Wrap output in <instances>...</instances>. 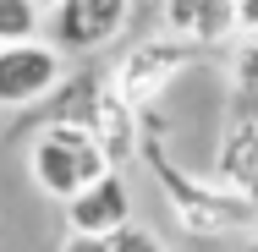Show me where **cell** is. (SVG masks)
Returning <instances> with one entry per match:
<instances>
[{"label": "cell", "mask_w": 258, "mask_h": 252, "mask_svg": "<svg viewBox=\"0 0 258 252\" xmlns=\"http://www.w3.org/2000/svg\"><path fill=\"white\" fill-rule=\"evenodd\" d=\"M132 22V0H60L50 11V44L60 55H94Z\"/></svg>", "instance_id": "cell-5"}, {"label": "cell", "mask_w": 258, "mask_h": 252, "mask_svg": "<svg viewBox=\"0 0 258 252\" xmlns=\"http://www.w3.org/2000/svg\"><path fill=\"white\" fill-rule=\"evenodd\" d=\"M60 252H110V241H104V236H66Z\"/></svg>", "instance_id": "cell-14"}, {"label": "cell", "mask_w": 258, "mask_h": 252, "mask_svg": "<svg viewBox=\"0 0 258 252\" xmlns=\"http://www.w3.org/2000/svg\"><path fill=\"white\" fill-rule=\"evenodd\" d=\"M231 104L258 110V39H247V44L236 50V66H231Z\"/></svg>", "instance_id": "cell-11"}, {"label": "cell", "mask_w": 258, "mask_h": 252, "mask_svg": "<svg viewBox=\"0 0 258 252\" xmlns=\"http://www.w3.org/2000/svg\"><path fill=\"white\" fill-rule=\"evenodd\" d=\"M192 55H198L192 44H181V39H170V33L143 39V44H132V50L121 55V66H115L110 88L132 104V110H143V104H154L159 94L181 77V66H187Z\"/></svg>", "instance_id": "cell-3"}, {"label": "cell", "mask_w": 258, "mask_h": 252, "mask_svg": "<svg viewBox=\"0 0 258 252\" xmlns=\"http://www.w3.org/2000/svg\"><path fill=\"white\" fill-rule=\"evenodd\" d=\"M88 132L99 137V148L110 153V164L121 170L126 159H132V148H138V110L121 99L115 88H104L99 99H94V115H88Z\"/></svg>", "instance_id": "cell-9"}, {"label": "cell", "mask_w": 258, "mask_h": 252, "mask_svg": "<svg viewBox=\"0 0 258 252\" xmlns=\"http://www.w3.org/2000/svg\"><path fill=\"white\" fill-rule=\"evenodd\" d=\"M121 225H132V187L121 170L99 176L94 187H83L66 203V230L72 236H115Z\"/></svg>", "instance_id": "cell-8"}, {"label": "cell", "mask_w": 258, "mask_h": 252, "mask_svg": "<svg viewBox=\"0 0 258 252\" xmlns=\"http://www.w3.org/2000/svg\"><path fill=\"white\" fill-rule=\"evenodd\" d=\"M110 170H115L110 153L99 148V137L83 121H50L28 148V176L39 181L44 198H60V203H72L83 187H94Z\"/></svg>", "instance_id": "cell-2"}, {"label": "cell", "mask_w": 258, "mask_h": 252, "mask_svg": "<svg viewBox=\"0 0 258 252\" xmlns=\"http://www.w3.org/2000/svg\"><path fill=\"white\" fill-rule=\"evenodd\" d=\"M143 159H149L159 192H165L170 214H176V225H181L187 236H198V241L258 236V203H253V198H242V192H231V187H220V181H198L192 170H181L159 143H149Z\"/></svg>", "instance_id": "cell-1"}, {"label": "cell", "mask_w": 258, "mask_h": 252, "mask_svg": "<svg viewBox=\"0 0 258 252\" xmlns=\"http://www.w3.org/2000/svg\"><path fill=\"white\" fill-rule=\"evenodd\" d=\"M236 28L242 39H258V0H236Z\"/></svg>", "instance_id": "cell-13"}, {"label": "cell", "mask_w": 258, "mask_h": 252, "mask_svg": "<svg viewBox=\"0 0 258 252\" xmlns=\"http://www.w3.org/2000/svg\"><path fill=\"white\" fill-rule=\"evenodd\" d=\"M60 77H66V55L50 39L0 44V110H28V104L50 99Z\"/></svg>", "instance_id": "cell-4"}, {"label": "cell", "mask_w": 258, "mask_h": 252, "mask_svg": "<svg viewBox=\"0 0 258 252\" xmlns=\"http://www.w3.org/2000/svg\"><path fill=\"white\" fill-rule=\"evenodd\" d=\"M55 6H60V0H39V11H44V17H50V11H55Z\"/></svg>", "instance_id": "cell-15"}, {"label": "cell", "mask_w": 258, "mask_h": 252, "mask_svg": "<svg viewBox=\"0 0 258 252\" xmlns=\"http://www.w3.org/2000/svg\"><path fill=\"white\" fill-rule=\"evenodd\" d=\"M214 181L258 203V110H247V104H231V115L220 126Z\"/></svg>", "instance_id": "cell-6"}, {"label": "cell", "mask_w": 258, "mask_h": 252, "mask_svg": "<svg viewBox=\"0 0 258 252\" xmlns=\"http://www.w3.org/2000/svg\"><path fill=\"white\" fill-rule=\"evenodd\" d=\"M110 241V252H165V241H159V230H149V225H121L115 236H104Z\"/></svg>", "instance_id": "cell-12"}, {"label": "cell", "mask_w": 258, "mask_h": 252, "mask_svg": "<svg viewBox=\"0 0 258 252\" xmlns=\"http://www.w3.org/2000/svg\"><path fill=\"white\" fill-rule=\"evenodd\" d=\"M159 22L170 39L209 50V44H231L242 39L236 28V0H159Z\"/></svg>", "instance_id": "cell-7"}, {"label": "cell", "mask_w": 258, "mask_h": 252, "mask_svg": "<svg viewBox=\"0 0 258 252\" xmlns=\"http://www.w3.org/2000/svg\"><path fill=\"white\" fill-rule=\"evenodd\" d=\"M44 11H39V0H0V44H28V39H39L44 33Z\"/></svg>", "instance_id": "cell-10"}]
</instances>
